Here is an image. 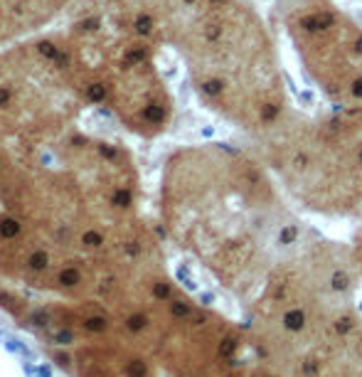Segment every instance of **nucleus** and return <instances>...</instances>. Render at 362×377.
<instances>
[{
	"instance_id": "nucleus-1",
	"label": "nucleus",
	"mask_w": 362,
	"mask_h": 377,
	"mask_svg": "<svg viewBox=\"0 0 362 377\" xmlns=\"http://www.w3.org/2000/svg\"><path fill=\"white\" fill-rule=\"evenodd\" d=\"M165 227L239 296H254L276 259L301 244V222L259 153L227 143L175 150L163 173Z\"/></svg>"
},
{
	"instance_id": "nucleus-2",
	"label": "nucleus",
	"mask_w": 362,
	"mask_h": 377,
	"mask_svg": "<svg viewBox=\"0 0 362 377\" xmlns=\"http://www.w3.org/2000/svg\"><path fill=\"white\" fill-rule=\"evenodd\" d=\"M170 45L180 50L200 101L251 138L288 114L276 40L249 3L182 0Z\"/></svg>"
},
{
	"instance_id": "nucleus-3",
	"label": "nucleus",
	"mask_w": 362,
	"mask_h": 377,
	"mask_svg": "<svg viewBox=\"0 0 362 377\" xmlns=\"http://www.w3.org/2000/svg\"><path fill=\"white\" fill-rule=\"evenodd\" d=\"M360 279L350 244L315 239L278 257L251 296V343L264 367L278 377H305L315 355L360 323Z\"/></svg>"
},
{
	"instance_id": "nucleus-4",
	"label": "nucleus",
	"mask_w": 362,
	"mask_h": 377,
	"mask_svg": "<svg viewBox=\"0 0 362 377\" xmlns=\"http://www.w3.org/2000/svg\"><path fill=\"white\" fill-rule=\"evenodd\" d=\"M283 195L325 217L362 215V123L355 111L308 116L288 109L254 138Z\"/></svg>"
},
{
	"instance_id": "nucleus-5",
	"label": "nucleus",
	"mask_w": 362,
	"mask_h": 377,
	"mask_svg": "<svg viewBox=\"0 0 362 377\" xmlns=\"http://www.w3.org/2000/svg\"><path fill=\"white\" fill-rule=\"evenodd\" d=\"M303 74L335 109L362 106V23L335 0H276Z\"/></svg>"
},
{
	"instance_id": "nucleus-6",
	"label": "nucleus",
	"mask_w": 362,
	"mask_h": 377,
	"mask_svg": "<svg viewBox=\"0 0 362 377\" xmlns=\"http://www.w3.org/2000/svg\"><path fill=\"white\" fill-rule=\"evenodd\" d=\"M69 0H0V45L47 25Z\"/></svg>"
},
{
	"instance_id": "nucleus-7",
	"label": "nucleus",
	"mask_w": 362,
	"mask_h": 377,
	"mask_svg": "<svg viewBox=\"0 0 362 377\" xmlns=\"http://www.w3.org/2000/svg\"><path fill=\"white\" fill-rule=\"evenodd\" d=\"M350 252H352L355 266H357V271H360V276H362V230H357V232H355V237H352Z\"/></svg>"
},
{
	"instance_id": "nucleus-8",
	"label": "nucleus",
	"mask_w": 362,
	"mask_h": 377,
	"mask_svg": "<svg viewBox=\"0 0 362 377\" xmlns=\"http://www.w3.org/2000/svg\"><path fill=\"white\" fill-rule=\"evenodd\" d=\"M224 377H278V375H273L271 370H266V367H249V370L229 372V375H224Z\"/></svg>"
},
{
	"instance_id": "nucleus-9",
	"label": "nucleus",
	"mask_w": 362,
	"mask_h": 377,
	"mask_svg": "<svg viewBox=\"0 0 362 377\" xmlns=\"http://www.w3.org/2000/svg\"><path fill=\"white\" fill-rule=\"evenodd\" d=\"M350 111H355V116H357V121H360V123H362V106H360V109H350Z\"/></svg>"
}]
</instances>
